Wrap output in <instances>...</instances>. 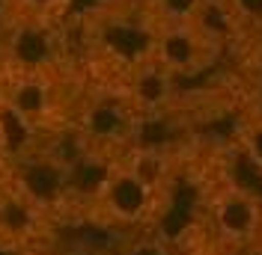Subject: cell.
I'll return each instance as SVG.
<instances>
[{"mask_svg":"<svg viewBox=\"0 0 262 255\" xmlns=\"http://www.w3.org/2000/svg\"><path fill=\"white\" fill-rule=\"evenodd\" d=\"M155 27L146 21L140 0H98L83 15V39L96 57L134 71L152 57Z\"/></svg>","mask_w":262,"mask_h":255,"instance_id":"cell-1","label":"cell"},{"mask_svg":"<svg viewBox=\"0 0 262 255\" xmlns=\"http://www.w3.org/2000/svg\"><path fill=\"white\" fill-rule=\"evenodd\" d=\"M224 54V48L212 42L200 24H176L158 27L152 36V57L149 63L158 65L167 78H194Z\"/></svg>","mask_w":262,"mask_h":255,"instance_id":"cell-2","label":"cell"},{"mask_svg":"<svg viewBox=\"0 0 262 255\" xmlns=\"http://www.w3.org/2000/svg\"><path fill=\"white\" fill-rule=\"evenodd\" d=\"M137 104L128 92L101 89L83 101L78 131L90 148H114L125 145L137 131Z\"/></svg>","mask_w":262,"mask_h":255,"instance_id":"cell-3","label":"cell"},{"mask_svg":"<svg viewBox=\"0 0 262 255\" xmlns=\"http://www.w3.org/2000/svg\"><path fill=\"white\" fill-rule=\"evenodd\" d=\"M155 181H149L134 160L107 163V172L96 190V205L116 223H137L143 220L155 202Z\"/></svg>","mask_w":262,"mask_h":255,"instance_id":"cell-4","label":"cell"},{"mask_svg":"<svg viewBox=\"0 0 262 255\" xmlns=\"http://www.w3.org/2000/svg\"><path fill=\"white\" fill-rule=\"evenodd\" d=\"M3 107L27 131L48 125L60 110L54 71H9L3 86Z\"/></svg>","mask_w":262,"mask_h":255,"instance_id":"cell-5","label":"cell"},{"mask_svg":"<svg viewBox=\"0 0 262 255\" xmlns=\"http://www.w3.org/2000/svg\"><path fill=\"white\" fill-rule=\"evenodd\" d=\"M18 184L27 199L51 205L69 193V163L48 151H33L18 163Z\"/></svg>","mask_w":262,"mask_h":255,"instance_id":"cell-6","label":"cell"},{"mask_svg":"<svg viewBox=\"0 0 262 255\" xmlns=\"http://www.w3.org/2000/svg\"><path fill=\"white\" fill-rule=\"evenodd\" d=\"M259 217L262 211L256 205V199L247 190H238V187L224 190L214 202V223L232 240L250 238L256 232V225H259Z\"/></svg>","mask_w":262,"mask_h":255,"instance_id":"cell-7","label":"cell"},{"mask_svg":"<svg viewBox=\"0 0 262 255\" xmlns=\"http://www.w3.org/2000/svg\"><path fill=\"white\" fill-rule=\"evenodd\" d=\"M72 6L75 0H0V15L42 27H60Z\"/></svg>","mask_w":262,"mask_h":255,"instance_id":"cell-8","label":"cell"},{"mask_svg":"<svg viewBox=\"0 0 262 255\" xmlns=\"http://www.w3.org/2000/svg\"><path fill=\"white\" fill-rule=\"evenodd\" d=\"M209 0H140V9L146 21L158 27H176V24H196Z\"/></svg>","mask_w":262,"mask_h":255,"instance_id":"cell-9","label":"cell"},{"mask_svg":"<svg viewBox=\"0 0 262 255\" xmlns=\"http://www.w3.org/2000/svg\"><path fill=\"white\" fill-rule=\"evenodd\" d=\"M238 143H242L247 163L256 172H262V110H253L245 116V122L238 128Z\"/></svg>","mask_w":262,"mask_h":255,"instance_id":"cell-10","label":"cell"},{"mask_svg":"<svg viewBox=\"0 0 262 255\" xmlns=\"http://www.w3.org/2000/svg\"><path fill=\"white\" fill-rule=\"evenodd\" d=\"M238 30H259L262 33V0H221Z\"/></svg>","mask_w":262,"mask_h":255,"instance_id":"cell-11","label":"cell"},{"mask_svg":"<svg viewBox=\"0 0 262 255\" xmlns=\"http://www.w3.org/2000/svg\"><path fill=\"white\" fill-rule=\"evenodd\" d=\"M122 255H170V249L155 238H137L134 243H128V249Z\"/></svg>","mask_w":262,"mask_h":255,"instance_id":"cell-12","label":"cell"}]
</instances>
